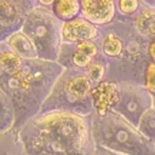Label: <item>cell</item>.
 Masks as SVG:
<instances>
[{"label": "cell", "instance_id": "cell-1", "mask_svg": "<svg viewBox=\"0 0 155 155\" xmlns=\"http://www.w3.org/2000/svg\"><path fill=\"white\" fill-rule=\"evenodd\" d=\"M82 125L79 124L78 119L65 117L63 120H58L57 124H53L52 130V138L63 145H69L71 143L80 144V138L82 137L84 128Z\"/></svg>", "mask_w": 155, "mask_h": 155}, {"label": "cell", "instance_id": "cell-2", "mask_svg": "<svg viewBox=\"0 0 155 155\" xmlns=\"http://www.w3.org/2000/svg\"><path fill=\"white\" fill-rule=\"evenodd\" d=\"M80 6L90 23H108L114 16V2L110 0H84Z\"/></svg>", "mask_w": 155, "mask_h": 155}, {"label": "cell", "instance_id": "cell-3", "mask_svg": "<svg viewBox=\"0 0 155 155\" xmlns=\"http://www.w3.org/2000/svg\"><path fill=\"white\" fill-rule=\"evenodd\" d=\"M92 97L96 109L103 115L119 102L120 94L117 85L111 81H103L96 88H93Z\"/></svg>", "mask_w": 155, "mask_h": 155}, {"label": "cell", "instance_id": "cell-4", "mask_svg": "<svg viewBox=\"0 0 155 155\" xmlns=\"http://www.w3.org/2000/svg\"><path fill=\"white\" fill-rule=\"evenodd\" d=\"M97 34L96 27L86 19H71L64 23L62 36L70 42H85L94 38Z\"/></svg>", "mask_w": 155, "mask_h": 155}, {"label": "cell", "instance_id": "cell-5", "mask_svg": "<svg viewBox=\"0 0 155 155\" xmlns=\"http://www.w3.org/2000/svg\"><path fill=\"white\" fill-rule=\"evenodd\" d=\"M10 46L16 52L18 57H31L35 54V48L31 44V41L22 33H17L12 35L8 40Z\"/></svg>", "mask_w": 155, "mask_h": 155}, {"label": "cell", "instance_id": "cell-6", "mask_svg": "<svg viewBox=\"0 0 155 155\" xmlns=\"http://www.w3.org/2000/svg\"><path fill=\"white\" fill-rule=\"evenodd\" d=\"M80 8V2L75 0H62L53 4V11L61 19H71Z\"/></svg>", "mask_w": 155, "mask_h": 155}, {"label": "cell", "instance_id": "cell-7", "mask_svg": "<svg viewBox=\"0 0 155 155\" xmlns=\"http://www.w3.org/2000/svg\"><path fill=\"white\" fill-rule=\"evenodd\" d=\"M67 88H68V92L71 96L78 97V98H82L90 91V81H88V79L86 76L80 75V76L73 78L68 82Z\"/></svg>", "mask_w": 155, "mask_h": 155}, {"label": "cell", "instance_id": "cell-8", "mask_svg": "<svg viewBox=\"0 0 155 155\" xmlns=\"http://www.w3.org/2000/svg\"><path fill=\"white\" fill-rule=\"evenodd\" d=\"M137 28L144 35H155V10H145L138 17Z\"/></svg>", "mask_w": 155, "mask_h": 155}, {"label": "cell", "instance_id": "cell-9", "mask_svg": "<svg viewBox=\"0 0 155 155\" xmlns=\"http://www.w3.org/2000/svg\"><path fill=\"white\" fill-rule=\"evenodd\" d=\"M0 67L10 74H16L21 69V57L11 52L2 53L0 56Z\"/></svg>", "mask_w": 155, "mask_h": 155}, {"label": "cell", "instance_id": "cell-10", "mask_svg": "<svg viewBox=\"0 0 155 155\" xmlns=\"http://www.w3.org/2000/svg\"><path fill=\"white\" fill-rule=\"evenodd\" d=\"M103 50L109 56H117L122 50V44L115 35L110 34L103 42Z\"/></svg>", "mask_w": 155, "mask_h": 155}, {"label": "cell", "instance_id": "cell-11", "mask_svg": "<svg viewBox=\"0 0 155 155\" xmlns=\"http://www.w3.org/2000/svg\"><path fill=\"white\" fill-rule=\"evenodd\" d=\"M15 18V7L10 2H0V22L8 24Z\"/></svg>", "mask_w": 155, "mask_h": 155}, {"label": "cell", "instance_id": "cell-12", "mask_svg": "<svg viewBox=\"0 0 155 155\" xmlns=\"http://www.w3.org/2000/svg\"><path fill=\"white\" fill-rule=\"evenodd\" d=\"M145 85L150 92L155 93V63H150L148 65L145 74Z\"/></svg>", "mask_w": 155, "mask_h": 155}, {"label": "cell", "instance_id": "cell-13", "mask_svg": "<svg viewBox=\"0 0 155 155\" xmlns=\"http://www.w3.org/2000/svg\"><path fill=\"white\" fill-rule=\"evenodd\" d=\"M15 78H16V80L18 81V84L23 88H28L30 86V84H31V80H33V76L27 70H22V69H19L15 74Z\"/></svg>", "mask_w": 155, "mask_h": 155}, {"label": "cell", "instance_id": "cell-14", "mask_svg": "<svg viewBox=\"0 0 155 155\" xmlns=\"http://www.w3.org/2000/svg\"><path fill=\"white\" fill-rule=\"evenodd\" d=\"M91 57L88 56V54H86V53H84V52H81V51H76L75 53H74V56H73V62L76 64V65H79V67H85V65H87L90 62H91Z\"/></svg>", "mask_w": 155, "mask_h": 155}, {"label": "cell", "instance_id": "cell-15", "mask_svg": "<svg viewBox=\"0 0 155 155\" xmlns=\"http://www.w3.org/2000/svg\"><path fill=\"white\" fill-rule=\"evenodd\" d=\"M78 50L81 51V52H84V53H86V54H88L91 58H92V57L96 54V52H97L96 45H94L93 42H91V41H85V42L79 44Z\"/></svg>", "mask_w": 155, "mask_h": 155}, {"label": "cell", "instance_id": "cell-16", "mask_svg": "<svg viewBox=\"0 0 155 155\" xmlns=\"http://www.w3.org/2000/svg\"><path fill=\"white\" fill-rule=\"evenodd\" d=\"M137 6H138V2L136 0H121V1H119V7L125 13L133 12L137 8Z\"/></svg>", "mask_w": 155, "mask_h": 155}, {"label": "cell", "instance_id": "cell-17", "mask_svg": "<svg viewBox=\"0 0 155 155\" xmlns=\"http://www.w3.org/2000/svg\"><path fill=\"white\" fill-rule=\"evenodd\" d=\"M88 74H90V78L93 79V80H97V79H101L102 75H103V67L102 65H92L88 70Z\"/></svg>", "mask_w": 155, "mask_h": 155}, {"label": "cell", "instance_id": "cell-18", "mask_svg": "<svg viewBox=\"0 0 155 155\" xmlns=\"http://www.w3.org/2000/svg\"><path fill=\"white\" fill-rule=\"evenodd\" d=\"M149 53H150V56H151V58L154 59V63H155V39L149 45Z\"/></svg>", "mask_w": 155, "mask_h": 155}]
</instances>
